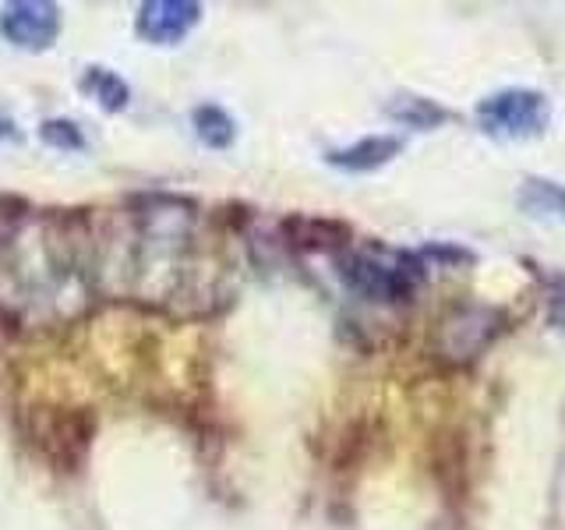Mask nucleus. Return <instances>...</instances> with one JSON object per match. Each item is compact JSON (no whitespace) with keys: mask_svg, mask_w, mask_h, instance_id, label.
I'll list each match as a JSON object with an SVG mask.
<instances>
[{"mask_svg":"<svg viewBox=\"0 0 565 530\" xmlns=\"http://www.w3.org/2000/svg\"><path fill=\"white\" fill-rule=\"evenodd\" d=\"M67 223L32 220V241L25 244L22 216H14L8 230H0V305L29 318L40 308L46 318L75 315L82 287V262L75 237L64 234Z\"/></svg>","mask_w":565,"mask_h":530,"instance_id":"nucleus-1","label":"nucleus"},{"mask_svg":"<svg viewBox=\"0 0 565 530\" xmlns=\"http://www.w3.org/2000/svg\"><path fill=\"white\" fill-rule=\"evenodd\" d=\"M477 128L499 141H520L544 135L552 124V99L537 88H499L477 103Z\"/></svg>","mask_w":565,"mask_h":530,"instance_id":"nucleus-2","label":"nucleus"},{"mask_svg":"<svg viewBox=\"0 0 565 530\" xmlns=\"http://www.w3.org/2000/svg\"><path fill=\"white\" fill-rule=\"evenodd\" d=\"M340 276L364 300H388V305L411 300L420 283V269L406 255L382 258V255L350 252L340 258Z\"/></svg>","mask_w":565,"mask_h":530,"instance_id":"nucleus-3","label":"nucleus"},{"mask_svg":"<svg viewBox=\"0 0 565 530\" xmlns=\"http://www.w3.org/2000/svg\"><path fill=\"white\" fill-rule=\"evenodd\" d=\"M202 8L184 4V0H159V4H146L138 14V32L152 43H177L188 29L199 22Z\"/></svg>","mask_w":565,"mask_h":530,"instance_id":"nucleus-4","label":"nucleus"},{"mask_svg":"<svg viewBox=\"0 0 565 530\" xmlns=\"http://www.w3.org/2000/svg\"><path fill=\"white\" fill-rule=\"evenodd\" d=\"M4 35L22 46H46L57 35V8L53 4H11L4 11Z\"/></svg>","mask_w":565,"mask_h":530,"instance_id":"nucleus-5","label":"nucleus"},{"mask_svg":"<svg viewBox=\"0 0 565 530\" xmlns=\"http://www.w3.org/2000/svg\"><path fill=\"white\" fill-rule=\"evenodd\" d=\"M399 149H403V141H399V138L375 135V138L358 141V146H350V149L332 152V156H329V163H332V167H340V170H350V173H364V170H379V167H385L388 159H393Z\"/></svg>","mask_w":565,"mask_h":530,"instance_id":"nucleus-6","label":"nucleus"},{"mask_svg":"<svg viewBox=\"0 0 565 530\" xmlns=\"http://www.w3.org/2000/svg\"><path fill=\"white\" fill-rule=\"evenodd\" d=\"M520 209L526 216H541V220H562L565 223V188L547 181V177H530L523 181L516 194Z\"/></svg>","mask_w":565,"mask_h":530,"instance_id":"nucleus-7","label":"nucleus"},{"mask_svg":"<svg viewBox=\"0 0 565 530\" xmlns=\"http://www.w3.org/2000/svg\"><path fill=\"white\" fill-rule=\"evenodd\" d=\"M388 114L403 120L406 128H438V124H446L452 117L446 106L424 96H396V103H388Z\"/></svg>","mask_w":565,"mask_h":530,"instance_id":"nucleus-8","label":"nucleus"},{"mask_svg":"<svg viewBox=\"0 0 565 530\" xmlns=\"http://www.w3.org/2000/svg\"><path fill=\"white\" fill-rule=\"evenodd\" d=\"M194 124H199V135L205 146H230V138H234V124H230V117L223 110H216V106H202L199 114H194Z\"/></svg>","mask_w":565,"mask_h":530,"instance_id":"nucleus-9","label":"nucleus"},{"mask_svg":"<svg viewBox=\"0 0 565 530\" xmlns=\"http://www.w3.org/2000/svg\"><path fill=\"white\" fill-rule=\"evenodd\" d=\"M85 88H93L96 99L110 106V110H117V106H124V99H128V88H124V82L117 75H110V71H99V67H93L85 75Z\"/></svg>","mask_w":565,"mask_h":530,"instance_id":"nucleus-10","label":"nucleus"},{"mask_svg":"<svg viewBox=\"0 0 565 530\" xmlns=\"http://www.w3.org/2000/svg\"><path fill=\"white\" fill-rule=\"evenodd\" d=\"M43 141H50V146H61V149H82L85 146L78 128H75V124H67V120L43 124Z\"/></svg>","mask_w":565,"mask_h":530,"instance_id":"nucleus-11","label":"nucleus"}]
</instances>
